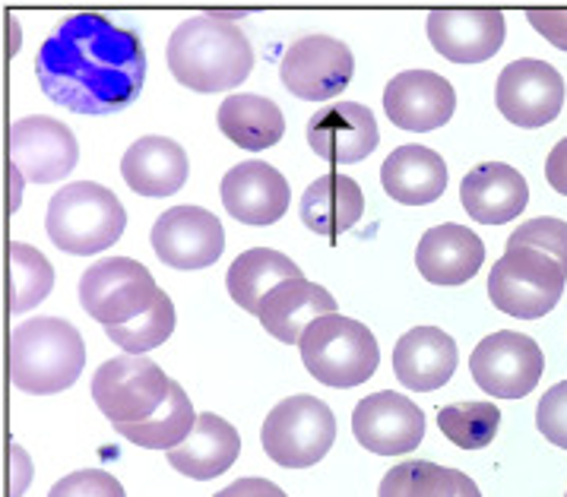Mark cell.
Listing matches in <instances>:
<instances>
[{"label": "cell", "instance_id": "6da1fadb", "mask_svg": "<svg viewBox=\"0 0 567 497\" xmlns=\"http://www.w3.org/2000/svg\"><path fill=\"white\" fill-rule=\"evenodd\" d=\"M39 86L73 114L105 117L134 105L146 80V51L134 29L102 13H73L35 54Z\"/></svg>", "mask_w": 567, "mask_h": 497}, {"label": "cell", "instance_id": "7a4b0ae2", "mask_svg": "<svg viewBox=\"0 0 567 497\" xmlns=\"http://www.w3.org/2000/svg\"><path fill=\"white\" fill-rule=\"evenodd\" d=\"M165 64L184 90H238L254 70V48L238 25L213 17L184 20L165 48Z\"/></svg>", "mask_w": 567, "mask_h": 497}, {"label": "cell", "instance_id": "3957f363", "mask_svg": "<svg viewBox=\"0 0 567 497\" xmlns=\"http://www.w3.org/2000/svg\"><path fill=\"white\" fill-rule=\"evenodd\" d=\"M83 364V336L61 317H29L10 333V381L20 393H61L76 384Z\"/></svg>", "mask_w": 567, "mask_h": 497}, {"label": "cell", "instance_id": "277c9868", "mask_svg": "<svg viewBox=\"0 0 567 497\" xmlns=\"http://www.w3.org/2000/svg\"><path fill=\"white\" fill-rule=\"evenodd\" d=\"M127 213L109 187L95 182H73L61 187L48 204L45 228L54 248L76 257L109 250L124 235Z\"/></svg>", "mask_w": 567, "mask_h": 497}, {"label": "cell", "instance_id": "5b68a950", "mask_svg": "<svg viewBox=\"0 0 567 497\" xmlns=\"http://www.w3.org/2000/svg\"><path fill=\"white\" fill-rule=\"evenodd\" d=\"M298 349L308 374L333 390L364 384L381 364V345L374 333L359 320L342 314L315 320L305 330Z\"/></svg>", "mask_w": 567, "mask_h": 497}, {"label": "cell", "instance_id": "8992f818", "mask_svg": "<svg viewBox=\"0 0 567 497\" xmlns=\"http://www.w3.org/2000/svg\"><path fill=\"white\" fill-rule=\"evenodd\" d=\"M337 441V418L318 396H289L270 408L260 428V444L276 466L308 469L320 463Z\"/></svg>", "mask_w": 567, "mask_h": 497}, {"label": "cell", "instance_id": "52a82bcc", "mask_svg": "<svg viewBox=\"0 0 567 497\" xmlns=\"http://www.w3.org/2000/svg\"><path fill=\"white\" fill-rule=\"evenodd\" d=\"M565 282L567 272L555 257L533 248H514L504 250L488 272V298L507 317L539 320L561 301Z\"/></svg>", "mask_w": 567, "mask_h": 497}, {"label": "cell", "instance_id": "ba28073f", "mask_svg": "<svg viewBox=\"0 0 567 497\" xmlns=\"http://www.w3.org/2000/svg\"><path fill=\"white\" fill-rule=\"evenodd\" d=\"M172 381L146 355H117L92 374V400L102 415L117 425H136L153 418L168 400Z\"/></svg>", "mask_w": 567, "mask_h": 497}, {"label": "cell", "instance_id": "9c48e42d", "mask_svg": "<svg viewBox=\"0 0 567 497\" xmlns=\"http://www.w3.org/2000/svg\"><path fill=\"white\" fill-rule=\"evenodd\" d=\"M159 292L153 272L131 257L99 260L80 279V304L105 330L146 314Z\"/></svg>", "mask_w": 567, "mask_h": 497}, {"label": "cell", "instance_id": "30bf717a", "mask_svg": "<svg viewBox=\"0 0 567 497\" xmlns=\"http://www.w3.org/2000/svg\"><path fill=\"white\" fill-rule=\"evenodd\" d=\"M470 371L473 381L482 386V393L498 400H523L539 384L545 355L536 340L514 330H498L473 349Z\"/></svg>", "mask_w": 567, "mask_h": 497}, {"label": "cell", "instance_id": "8fae6325", "mask_svg": "<svg viewBox=\"0 0 567 497\" xmlns=\"http://www.w3.org/2000/svg\"><path fill=\"white\" fill-rule=\"evenodd\" d=\"M355 73V58L346 42L330 35H305L286 48L279 61L282 86L305 102H327L340 95Z\"/></svg>", "mask_w": 567, "mask_h": 497}, {"label": "cell", "instance_id": "7c38bea8", "mask_svg": "<svg viewBox=\"0 0 567 497\" xmlns=\"http://www.w3.org/2000/svg\"><path fill=\"white\" fill-rule=\"evenodd\" d=\"M153 250L172 270H204L226 250V228L204 206H172L153 226Z\"/></svg>", "mask_w": 567, "mask_h": 497}, {"label": "cell", "instance_id": "4fadbf2b", "mask_svg": "<svg viewBox=\"0 0 567 497\" xmlns=\"http://www.w3.org/2000/svg\"><path fill=\"white\" fill-rule=\"evenodd\" d=\"M498 112L517 127H545L565 105V80L561 73L539 58H520L501 70L495 86Z\"/></svg>", "mask_w": 567, "mask_h": 497}, {"label": "cell", "instance_id": "5bb4252c", "mask_svg": "<svg viewBox=\"0 0 567 497\" xmlns=\"http://www.w3.org/2000/svg\"><path fill=\"white\" fill-rule=\"evenodd\" d=\"M80 162V146L68 124L32 114L20 117L10 127V168H17L25 182L54 184L68 178Z\"/></svg>", "mask_w": 567, "mask_h": 497}, {"label": "cell", "instance_id": "9a60e30c", "mask_svg": "<svg viewBox=\"0 0 567 497\" xmlns=\"http://www.w3.org/2000/svg\"><path fill=\"white\" fill-rule=\"evenodd\" d=\"M352 434L364 451L378 456L412 453L425 437V415L403 393L381 390L364 396L352 412Z\"/></svg>", "mask_w": 567, "mask_h": 497}, {"label": "cell", "instance_id": "2e32d148", "mask_svg": "<svg viewBox=\"0 0 567 497\" xmlns=\"http://www.w3.org/2000/svg\"><path fill=\"white\" fill-rule=\"evenodd\" d=\"M386 117L412 134H425L444 127L456 112V90L432 70L396 73L384 90Z\"/></svg>", "mask_w": 567, "mask_h": 497}, {"label": "cell", "instance_id": "e0dca14e", "mask_svg": "<svg viewBox=\"0 0 567 497\" xmlns=\"http://www.w3.org/2000/svg\"><path fill=\"white\" fill-rule=\"evenodd\" d=\"M381 143L378 121L362 102L323 105L308 121V146L330 165H355L368 158Z\"/></svg>", "mask_w": 567, "mask_h": 497}, {"label": "cell", "instance_id": "ac0fdd59", "mask_svg": "<svg viewBox=\"0 0 567 497\" xmlns=\"http://www.w3.org/2000/svg\"><path fill=\"white\" fill-rule=\"evenodd\" d=\"M504 13L501 10H432L429 39L437 54L451 64H482L504 45Z\"/></svg>", "mask_w": 567, "mask_h": 497}, {"label": "cell", "instance_id": "d6986e66", "mask_svg": "<svg viewBox=\"0 0 567 497\" xmlns=\"http://www.w3.org/2000/svg\"><path fill=\"white\" fill-rule=\"evenodd\" d=\"M223 204L228 216L245 226H272L292 204L289 182L267 162H241L223 178Z\"/></svg>", "mask_w": 567, "mask_h": 497}, {"label": "cell", "instance_id": "ffe728a7", "mask_svg": "<svg viewBox=\"0 0 567 497\" xmlns=\"http://www.w3.org/2000/svg\"><path fill=\"white\" fill-rule=\"evenodd\" d=\"M460 200H463V209L482 226H504L526 209L529 184L523 182L517 168L504 162H485L463 178Z\"/></svg>", "mask_w": 567, "mask_h": 497}, {"label": "cell", "instance_id": "44dd1931", "mask_svg": "<svg viewBox=\"0 0 567 497\" xmlns=\"http://www.w3.org/2000/svg\"><path fill=\"white\" fill-rule=\"evenodd\" d=\"M456 342L437 327H415L393 349V374L412 393H432L456 371Z\"/></svg>", "mask_w": 567, "mask_h": 497}, {"label": "cell", "instance_id": "7402d4cb", "mask_svg": "<svg viewBox=\"0 0 567 497\" xmlns=\"http://www.w3.org/2000/svg\"><path fill=\"white\" fill-rule=\"evenodd\" d=\"M485 260V245L473 228L434 226L422 235L415 248V267L434 286H463L470 282Z\"/></svg>", "mask_w": 567, "mask_h": 497}, {"label": "cell", "instance_id": "603a6c76", "mask_svg": "<svg viewBox=\"0 0 567 497\" xmlns=\"http://www.w3.org/2000/svg\"><path fill=\"white\" fill-rule=\"evenodd\" d=\"M337 314V298L311 279H289L260 301V327L272 340L296 345L320 317Z\"/></svg>", "mask_w": 567, "mask_h": 497}, {"label": "cell", "instance_id": "cb8c5ba5", "mask_svg": "<svg viewBox=\"0 0 567 497\" xmlns=\"http://www.w3.org/2000/svg\"><path fill=\"white\" fill-rule=\"evenodd\" d=\"M187 153L168 136H140L121 158V175L140 197H172L187 182Z\"/></svg>", "mask_w": 567, "mask_h": 497}, {"label": "cell", "instance_id": "d4e9b609", "mask_svg": "<svg viewBox=\"0 0 567 497\" xmlns=\"http://www.w3.org/2000/svg\"><path fill=\"white\" fill-rule=\"evenodd\" d=\"M238 453H241L238 431L231 428L226 418H219L216 412H204L182 447L168 451V466L187 478L209 482L216 475L228 473L235 466Z\"/></svg>", "mask_w": 567, "mask_h": 497}, {"label": "cell", "instance_id": "484cf974", "mask_svg": "<svg viewBox=\"0 0 567 497\" xmlns=\"http://www.w3.org/2000/svg\"><path fill=\"white\" fill-rule=\"evenodd\" d=\"M384 190L406 206L434 204L447 190V162L429 146H400L386 156L381 168Z\"/></svg>", "mask_w": 567, "mask_h": 497}, {"label": "cell", "instance_id": "4316f807", "mask_svg": "<svg viewBox=\"0 0 567 497\" xmlns=\"http://www.w3.org/2000/svg\"><path fill=\"white\" fill-rule=\"evenodd\" d=\"M298 213H301V222L311 228L315 235L333 241V238L346 235L362 219V187L352 182L349 175H340V172L320 175L318 182H311V187L305 190Z\"/></svg>", "mask_w": 567, "mask_h": 497}, {"label": "cell", "instance_id": "83f0119b", "mask_svg": "<svg viewBox=\"0 0 567 497\" xmlns=\"http://www.w3.org/2000/svg\"><path fill=\"white\" fill-rule=\"evenodd\" d=\"M219 131L231 139L235 146L260 153L276 146L286 134V117L282 108L267 99V95H254V92H235L216 112Z\"/></svg>", "mask_w": 567, "mask_h": 497}, {"label": "cell", "instance_id": "f1b7e54d", "mask_svg": "<svg viewBox=\"0 0 567 497\" xmlns=\"http://www.w3.org/2000/svg\"><path fill=\"white\" fill-rule=\"evenodd\" d=\"M289 279H305V272L292 257L270 248H250L241 257H235V263L228 267L226 289L238 308L257 314L260 301Z\"/></svg>", "mask_w": 567, "mask_h": 497}, {"label": "cell", "instance_id": "f546056e", "mask_svg": "<svg viewBox=\"0 0 567 497\" xmlns=\"http://www.w3.org/2000/svg\"><path fill=\"white\" fill-rule=\"evenodd\" d=\"M378 497H482L476 482L460 469L429 459H406L384 475Z\"/></svg>", "mask_w": 567, "mask_h": 497}, {"label": "cell", "instance_id": "4dcf8cb0", "mask_svg": "<svg viewBox=\"0 0 567 497\" xmlns=\"http://www.w3.org/2000/svg\"><path fill=\"white\" fill-rule=\"evenodd\" d=\"M197 418L200 415H194V406H190L182 384L172 381L168 400H165V406L153 418L136 422V425H117V434L127 437L136 447H143V451H175V447H182L184 441L190 437Z\"/></svg>", "mask_w": 567, "mask_h": 497}, {"label": "cell", "instance_id": "1f68e13d", "mask_svg": "<svg viewBox=\"0 0 567 497\" xmlns=\"http://www.w3.org/2000/svg\"><path fill=\"white\" fill-rule=\"evenodd\" d=\"M54 289V267L42 250L13 241L10 245V311L25 314L42 304Z\"/></svg>", "mask_w": 567, "mask_h": 497}, {"label": "cell", "instance_id": "d6a6232c", "mask_svg": "<svg viewBox=\"0 0 567 497\" xmlns=\"http://www.w3.org/2000/svg\"><path fill=\"white\" fill-rule=\"evenodd\" d=\"M437 428L463 451H482L495 441L501 428V412L495 403H456L437 412Z\"/></svg>", "mask_w": 567, "mask_h": 497}, {"label": "cell", "instance_id": "836d02e7", "mask_svg": "<svg viewBox=\"0 0 567 497\" xmlns=\"http://www.w3.org/2000/svg\"><path fill=\"white\" fill-rule=\"evenodd\" d=\"M172 330H175V304H172V298L165 292L156 294V301H153V308L146 311L143 317H136L131 323H124V327H112V330H105L109 333V340L114 345H121L127 355H146L150 349H156L162 342L172 336Z\"/></svg>", "mask_w": 567, "mask_h": 497}, {"label": "cell", "instance_id": "e575fe53", "mask_svg": "<svg viewBox=\"0 0 567 497\" xmlns=\"http://www.w3.org/2000/svg\"><path fill=\"white\" fill-rule=\"evenodd\" d=\"M514 248L543 250L548 257H555V260L561 263V270L567 272V222L551 219V216L529 219V222H523V226L507 238V250Z\"/></svg>", "mask_w": 567, "mask_h": 497}, {"label": "cell", "instance_id": "d590c367", "mask_svg": "<svg viewBox=\"0 0 567 497\" xmlns=\"http://www.w3.org/2000/svg\"><path fill=\"white\" fill-rule=\"evenodd\" d=\"M48 497H127L121 482L105 469H80V473L61 478Z\"/></svg>", "mask_w": 567, "mask_h": 497}, {"label": "cell", "instance_id": "8d00e7d4", "mask_svg": "<svg viewBox=\"0 0 567 497\" xmlns=\"http://www.w3.org/2000/svg\"><path fill=\"white\" fill-rule=\"evenodd\" d=\"M536 425L543 431V437L548 444L567 451V381L555 384L536 408Z\"/></svg>", "mask_w": 567, "mask_h": 497}, {"label": "cell", "instance_id": "74e56055", "mask_svg": "<svg viewBox=\"0 0 567 497\" xmlns=\"http://www.w3.org/2000/svg\"><path fill=\"white\" fill-rule=\"evenodd\" d=\"M526 20L543 39L567 51V10H526Z\"/></svg>", "mask_w": 567, "mask_h": 497}, {"label": "cell", "instance_id": "f35d334b", "mask_svg": "<svg viewBox=\"0 0 567 497\" xmlns=\"http://www.w3.org/2000/svg\"><path fill=\"white\" fill-rule=\"evenodd\" d=\"M213 497H289L279 485H272L267 478H238L228 488L216 491Z\"/></svg>", "mask_w": 567, "mask_h": 497}, {"label": "cell", "instance_id": "ab89813d", "mask_svg": "<svg viewBox=\"0 0 567 497\" xmlns=\"http://www.w3.org/2000/svg\"><path fill=\"white\" fill-rule=\"evenodd\" d=\"M545 178L551 184V190H558V194H565L567 197V136L565 139H558V146L548 153Z\"/></svg>", "mask_w": 567, "mask_h": 497}, {"label": "cell", "instance_id": "60d3db41", "mask_svg": "<svg viewBox=\"0 0 567 497\" xmlns=\"http://www.w3.org/2000/svg\"><path fill=\"white\" fill-rule=\"evenodd\" d=\"M565 497H567V495H565Z\"/></svg>", "mask_w": 567, "mask_h": 497}]
</instances>
